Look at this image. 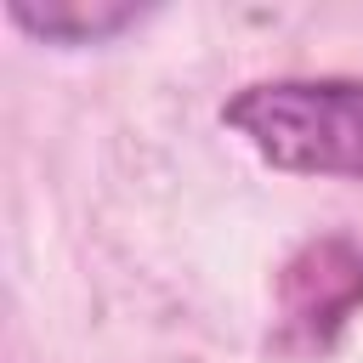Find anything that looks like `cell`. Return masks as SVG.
I'll use <instances>...</instances> for the list:
<instances>
[{
  "label": "cell",
  "instance_id": "obj_1",
  "mask_svg": "<svg viewBox=\"0 0 363 363\" xmlns=\"http://www.w3.org/2000/svg\"><path fill=\"white\" fill-rule=\"evenodd\" d=\"M221 119L272 170L363 182V79H255Z\"/></svg>",
  "mask_w": 363,
  "mask_h": 363
},
{
  "label": "cell",
  "instance_id": "obj_2",
  "mask_svg": "<svg viewBox=\"0 0 363 363\" xmlns=\"http://www.w3.org/2000/svg\"><path fill=\"white\" fill-rule=\"evenodd\" d=\"M142 17V6H113V0H11V23L28 28L34 40H51V45H96L119 28H130Z\"/></svg>",
  "mask_w": 363,
  "mask_h": 363
}]
</instances>
